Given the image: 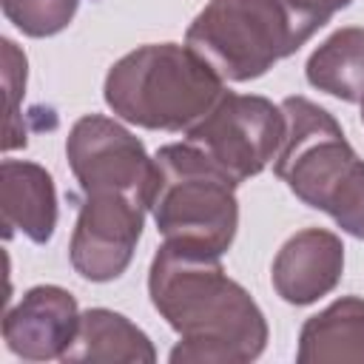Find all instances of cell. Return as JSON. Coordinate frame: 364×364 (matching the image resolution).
Returning <instances> with one entry per match:
<instances>
[{
	"instance_id": "6da1fadb",
	"label": "cell",
	"mask_w": 364,
	"mask_h": 364,
	"mask_svg": "<svg viewBox=\"0 0 364 364\" xmlns=\"http://www.w3.org/2000/svg\"><path fill=\"white\" fill-rule=\"evenodd\" d=\"M148 296L179 336L168 355L173 364H247L267 347L262 307L216 253L162 242L151 259Z\"/></svg>"
},
{
	"instance_id": "7a4b0ae2",
	"label": "cell",
	"mask_w": 364,
	"mask_h": 364,
	"mask_svg": "<svg viewBox=\"0 0 364 364\" xmlns=\"http://www.w3.org/2000/svg\"><path fill=\"white\" fill-rule=\"evenodd\" d=\"M350 0H208L185 31L222 80L247 82L296 54Z\"/></svg>"
},
{
	"instance_id": "3957f363",
	"label": "cell",
	"mask_w": 364,
	"mask_h": 364,
	"mask_svg": "<svg viewBox=\"0 0 364 364\" xmlns=\"http://www.w3.org/2000/svg\"><path fill=\"white\" fill-rule=\"evenodd\" d=\"M284 139L273 173L307 208L324 210L344 233L364 239V159L336 117L307 97H284Z\"/></svg>"
},
{
	"instance_id": "277c9868",
	"label": "cell",
	"mask_w": 364,
	"mask_h": 364,
	"mask_svg": "<svg viewBox=\"0 0 364 364\" xmlns=\"http://www.w3.org/2000/svg\"><path fill=\"white\" fill-rule=\"evenodd\" d=\"M225 94V80L179 43H151L119 57L102 85L105 105L148 131H188Z\"/></svg>"
},
{
	"instance_id": "5b68a950",
	"label": "cell",
	"mask_w": 364,
	"mask_h": 364,
	"mask_svg": "<svg viewBox=\"0 0 364 364\" xmlns=\"http://www.w3.org/2000/svg\"><path fill=\"white\" fill-rule=\"evenodd\" d=\"M154 165L148 210L162 239L225 256L239 228V182L188 139L162 145Z\"/></svg>"
},
{
	"instance_id": "8992f818",
	"label": "cell",
	"mask_w": 364,
	"mask_h": 364,
	"mask_svg": "<svg viewBox=\"0 0 364 364\" xmlns=\"http://www.w3.org/2000/svg\"><path fill=\"white\" fill-rule=\"evenodd\" d=\"M185 139L236 182L262 173L284 139L282 105L259 94L225 91L216 105L185 131Z\"/></svg>"
},
{
	"instance_id": "52a82bcc",
	"label": "cell",
	"mask_w": 364,
	"mask_h": 364,
	"mask_svg": "<svg viewBox=\"0 0 364 364\" xmlns=\"http://www.w3.org/2000/svg\"><path fill=\"white\" fill-rule=\"evenodd\" d=\"M65 156L82 193H122L145 208L151 205L154 156L117 119L102 114L80 117L65 136Z\"/></svg>"
},
{
	"instance_id": "ba28073f",
	"label": "cell",
	"mask_w": 364,
	"mask_h": 364,
	"mask_svg": "<svg viewBox=\"0 0 364 364\" xmlns=\"http://www.w3.org/2000/svg\"><path fill=\"white\" fill-rule=\"evenodd\" d=\"M145 205L122 193H82L71 233V267L88 282H114L125 273L142 236Z\"/></svg>"
},
{
	"instance_id": "9c48e42d",
	"label": "cell",
	"mask_w": 364,
	"mask_h": 364,
	"mask_svg": "<svg viewBox=\"0 0 364 364\" xmlns=\"http://www.w3.org/2000/svg\"><path fill=\"white\" fill-rule=\"evenodd\" d=\"M80 310L77 299L60 284H37L3 316L6 347L26 361L63 358L74 333Z\"/></svg>"
},
{
	"instance_id": "30bf717a",
	"label": "cell",
	"mask_w": 364,
	"mask_h": 364,
	"mask_svg": "<svg viewBox=\"0 0 364 364\" xmlns=\"http://www.w3.org/2000/svg\"><path fill=\"white\" fill-rule=\"evenodd\" d=\"M344 273V245L333 230L304 228L276 253L270 267L273 290L282 301L304 307L333 293Z\"/></svg>"
},
{
	"instance_id": "8fae6325",
	"label": "cell",
	"mask_w": 364,
	"mask_h": 364,
	"mask_svg": "<svg viewBox=\"0 0 364 364\" xmlns=\"http://www.w3.org/2000/svg\"><path fill=\"white\" fill-rule=\"evenodd\" d=\"M0 210L6 236L20 230L31 242L46 245L57 228V188L51 173L37 162L3 159Z\"/></svg>"
},
{
	"instance_id": "7c38bea8",
	"label": "cell",
	"mask_w": 364,
	"mask_h": 364,
	"mask_svg": "<svg viewBox=\"0 0 364 364\" xmlns=\"http://www.w3.org/2000/svg\"><path fill=\"white\" fill-rule=\"evenodd\" d=\"M299 364H364V299L341 296L301 324Z\"/></svg>"
},
{
	"instance_id": "4fadbf2b",
	"label": "cell",
	"mask_w": 364,
	"mask_h": 364,
	"mask_svg": "<svg viewBox=\"0 0 364 364\" xmlns=\"http://www.w3.org/2000/svg\"><path fill=\"white\" fill-rule=\"evenodd\" d=\"M63 361H105V364H151L156 350L151 338L122 313L91 307L80 313L77 333L63 353Z\"/></svg>"
},
{
	"instance_id": "5bb4252c",
	"label": "cell",
	"mask_w": 364,
	"mask_h": 364,
	"mask_svg": "<svg viewBox=\"0 0 364 364\" xmlns=\"http://www.w3.org/2000/svg\"><path fill=\"white\" fill-rule=\"evenodd\" d=\"M304 77L313 88L336 100L361 102L364 97V28L361 26L336 28L307 57Z\"/></svg>"
},
{
	"instance_id": "9a60e30c",
	"label": "cell",
	"mask_w": 364,
	"mask_h": 364,
	"mask_svg": "<svg viewBox=\"0 0 364 364\" xmlns=\"http://www.w3.org/2000/svg\"><path fill=\"white\" fill-rule=\"evenodd\" d=\"M3 14L28 37L60 34L77 14L80 0H0Z\"/></svg>"
},
{
	"instance_id": "2e32d148",
	"label": "cell",
	"mask_w": 364,
	"mask_h": 364,
	"mask_svg": "<svg viewBox=\"0 0 364 364\" xmlns=\"http://www.w3.org/2000/svg\"><path fill=\"white\" fill-rule=\"evenodd\" d=\"M3 82H6V97H9V122H6L3 148L14 151V148L26 145V134L17 128V119H20L17 100L26 91V54L9 37H3Z\"/></svg>"
},
{
	"instance_id": "e0dca14e",
	"label": "cell",
	"mask_w": 364,
	"mask_h": 364,
	"mask_svg": "<svg viewBox=\"0 0 364 364\" xmlns=\"http://www.w3.org/2000/svg\"><path fill=\"white\" fill-rule=\"evenodd\" d=\"M361 122H364V97H361Z\"/></svg>"
}]
</instances>
